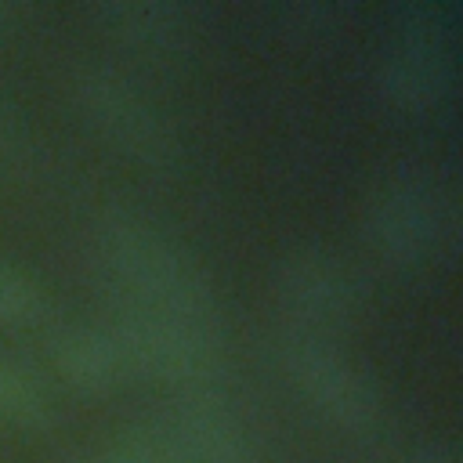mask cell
<instances>
[{
  "label": "cell",
  "instance_id": "obj_1",
  "mask_svg": "<svg viewBox=\"0 0 463 463\" xmlns=\"http://www.w3.org/2000/svg\"><path fill=\"white\" fill-rule=\"evenodd\" d=\"M98 271L123 307L217 322L213 286L195 257L141 217H112L94 242Z\"/></svg>",
  "mask_w": 463,
  "mask_h": 463
},
{
  "label": "cell",
  "instance_id": "obj_2",
  "mask_svg": "<svg viewBox=\"0 0 463 463\" xmlns=\"http://www.w3.org/2000/svg\"><path fill=\"white\" fill-rule=\"evenodd\" d=\"M83 119L130 163L148 174H174L181 166V141L163 112L119 72L87 65L72 80Z\"/></svg>",
  "mask_w": 463,
  "mask_h": 463
},
{
  "label": "cell",
  "instance_id": "obj_3",
  "mask_svg": "<svg viewBox=\"0 0 463 463\" xmlns=\"http://www.w3.org/2000/svg\"><path fill=\"white\" fill-rule=\"evenodd\" d=\"M116 463H260V456L221 405L195 398L130 423Z\"/></svg>",
  "mask_w": 463,
  "mask_h": 463
},
{
  "label": "cell",
  "instance_id": "obj_4",
  "mask_svg": "<svg viewBox=\"0 0 463 463\" xmlns=\"http://www.w3.org/2000/svg\"><path fill=\"white\" fill-rule=\"evenodd\" d=\"M127 373L163 383H203L221 365L217 322H195L163 311L123 307L109 326Z\"/></svg>",
  "mask_w": 463,
  "mask_h": 463
},
{
  "label": "cell",
  "instance_id": "obj_5",
  "mask_svg": "<svg viewBox=\"0 0 463 463\" xmlns=\"http://www.w3.org/2000/svg\"><path fill=\"white\" fill-rule=\"evenodd\" d=\"M380 87L387 101L405 112H423L445 101L452 90V36L441 7H398V22L380 61Z\"/></svg>",
  "mask_w": 463,
  "mask_h": 463
},
{
  "label": "cell",
  "instance_id": "obj_6",
  "mask_svg": "<svg viewBox=\"0 0 463 463\" xmlns=\"http://www.w3.org/2000/svg\"><path fill=\"white\" fill-rule=\"evenodd\" d=\"M279 362L289 376V383L340 430L369 434L380 427V394L369 383V376L344 358L329 340L318 333L293 329L279 344Z\"/></svg>",
  "mask_w": 463,
  "mask_h": 463
},
{
  "label": "cell",
  "instance_id": "obj_7",
  "mask_svg": "<svg viewBox=\"0 0 463 463\" xmlns=\"http://www.w3.org/2000/svg\"><path fill=\"white\" fill-rule=\"evenodd\" d=\"M445 232H449V206L441 192L420 177L387 181L365 210L369 246L387 264L398 268H412L427 260Z\"/></svg>",
  "mask_w": 463,
  "mask_h": 463
},
{
  "label": "cell",
  "instance_id": "obj_8",
  "mask_svg": "<svg viewBox=\"0 0 463 463\" xmlns=\"http://www.w3.org/2000/svg\"><path fill=\"white\" fill-rule=\"evenodd\" d=\"M275 297L282 311L304 326L300 333H315V329H336L347 318H354L362 286L340 257L307 246V250H293L275 268Z\"/></svg>",
  "mask_w": 463,
  "mask_h": 463
},
{
  "label": "cell",
  "instance_id": "obj_9",
  "mask_svg": "<svg viewBox=\"0 0 463 463\" xmlns=\"http://www.w3.org/2000/svg\"><path fill=\"white\" fill-rule=\"evenodd\" d=\"M54 369L58 376L87 394H101L116 387L127 373L123 354L109 326H65L54 336Z\"/></svg>",
  "mask_w": 463,
  "mask_h": 463
},
{
  "label": "cell",
  "instance_id": "obj_10",
  "mask_svg": "<svg viewBox=\"0 0 463 463\" xmlns=\"http://www.w3.org/2000/svg\"><path fill=\"white\" fill-rule=\"evenodd\" d=\"M101 22L137 51H177L188 36V14L174 4H105Z\"/></svg>",
  "mask_w": 463,
  "mask_h": 463
},
{
  "label": "cell",
  "instance_id": "obj_11",
  "mask_svg": "<svg viewBox=\"0 0 463 463\" xmlns=\"http://www.w3.org/2000/svg\"><path fill=\"white\" fill-rule=\"evenodd\" d=\"M51 416L47 387L43 380L11 358H0V423L11 427H43Z\"/></svg>",
  "mask_w": 463,
  "mask_h": 463
},
{
  "label": "cell",
  "instance_id": "obj_12",
  "mask_svg": "<svg viewBox=\"0 0 463 463\" xmlns=\"http://www.w3.org/2000/svg\"><path fill=\"white\" fill-rule=\"evenodd\" d=\"M47 318V293L40 282L22 271L14 260L0 257V326L4 329H36Z\"/></svg>",
  "mask_w": 463,
  "mask_h": 463
},
{
  "label": "cell",
  "instance_id": "obj_13",
  "mask_svg": "<svg viewBox=\"0 0 463 463\" xmlns=\"http://www.w3.org/2000/svg\"><path fill=\"white\" fill-rule=\"evenodd\" d=\"M423 463H456V459H452V456H445V452H430Z\"/></svg>",
  "mask_w": 463,
  "mask_h": 463
},
{
  "label": "cell",
  "instance_id": "obj_14",
  "mask_svg": "<svg viewBox=\"0 0 463 463\" xmlns=\"http://www.w3.org/2000/svg\"><path fill=\"white\" fill-rule=\"evenodd\" d=\"M7 18H14V7H7V4H0V25H7Z\"/></svg>",
  "mask_w": 463,
  "mask_h": 463
},
{
  "label": "cell",
  "instance_id": "obj_15",
  "mask_svg": "<svg viewBox=\"0 0 463 463\" xmlns=\"http://www.w3.org/2000/svg\"><path fill=\"white\" fill-rule=\"evenodd\" d=\"M7 141V116H4V109H0V145Z\"/></svg>",
  "mask_w": 463,
  "mask_h": 463
}]
</instances>
